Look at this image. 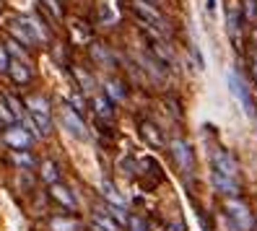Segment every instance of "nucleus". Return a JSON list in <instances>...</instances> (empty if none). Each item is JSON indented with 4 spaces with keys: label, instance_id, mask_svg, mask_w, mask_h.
Here are the masks:
<instances>
[{
    "label": "nucleus",
    "instance_id": "obj_19",
    "mask_svg": "<svg viewBox=\"0 0 257 231\" xmlns=\"http://www.w3.org/2000/svg\"><path fill=\"white\" fill-rule=\"evenodd\" d=\"M13 164L24 166V169H32L34 166V156L29 151H13Z\"/></svg>",
    "mask_w": 257,
    "mask_h": 231
},
{
    "label": "nucleus",
    "instance_id": "obj_23",
    "mask_svg": "<svg viewBox=\"0 0 257 231\" xmlns=\"http://www.w3.org/2000/svg\"><path fill=\"white\" fill-rule=\"evenodd\" d=\"M0 122H6V125H13V122H16V117H13L11 109H8L6 99H0Z\"/></svg>",
    "mask_w": 257,
    "mask_h": 231
},
{
    "label": "nucleus",
    "instance_id": "obj_12",
    "mask_svg": "<svg viewBox=\"0 0 257 231\" xmlns=\"http://www.w3.org/2000/svg\"><path fill=\"white\" fill-rule=\"evenodd\" d=\"M91 106H94V112H96L101 120H112V114H114V109H112V99H107L104 94H96V96L91 99Z\"/></svg>",
    "mask_w": 257,
    "mask_h": 231
},
{
    "label": "nucleus",
    "instance_id": "obj_30",
    "mask_svg": "<svg viewBox=\"0 0 257 231\" xmlns=\"http://www.w3.org/2000/svg\"><path fill=\"white\" fill-rule=\"evenodd\" d=\"M75 75H78V81H81V83H86L83 88H91V75H88V73H83V70L75 68Z\"/></svg>",
    "mask_w": 257,
    "mask_h": 231
},
{
    "label": "nucleus",
    "instance_id": "obj_24",
    "mask_svg": "<svg viewBox=\"0 0 257 231\" xmlns=\"http://www.w3.org/2000/svg\"><path fill=\"white\" fill-rule=\"evenodd\" d=\"M244 16L247 21H257V0H244Z\"/></svg>",
    "mask_w": 257,
    "mask_h": 231
},
{
    "label": "nucleus",
    "instance_id": "obj_7",
    "mask_svg": "<svg viewBox=\"0 0 257 231\" xmlns=\"http://www.w3.org/2000/svg\"><path fill=\"white\" fill-rule=\"evenodd\" d=\"M172 156H174L177 166L182 169V172H190L192 164H195V159H192V148H190L187 141H182V138H174V141H172Z\"/></svg>",
    "mask_w": 257,
    "mask_h": 231
},
{
    "label": "nucleus",
    "instance_id": "obj_6",
    "mask_svg": "<svg viewBox=\"0 0 257 231\" xmlns=\"http://www.w3.org/2000/svg\"><path fill=\"white\" fill-rule=\"evenodd\" d=\"M60 120H63V128H65L73 138H86V135H88V130H86V125H83V117H81L78 112H73L68 104L60 109Z\"/></svg>",
    "mask_w": 257,
    "mask_h": 231
},
{
    "label": "nucleus",
    "instance_id": "obj_16",
    "mask_svg": "<svg viewBox=\"0 0 257 231\" xmlns=\"http://www.w3.org/2000/svg\"><path fill=\"white\" fill-rule=\"evenodd\" d=\"M143 138L151 143V146H156V148H161L164 146V138H161V133L156 130V125H151V122H143Z\"/></svg>",
    "mask_w": 257,
    "mask_h": 231
},
{
    "label": "nucleus",
    "instance_id": "obj_1",
    "mask_svg": "<svg viewBox=\"0 0 257 231\" xmlns=\"http://www.w3.org/2000/svg\"><path fill=\"white\" fill-rule=\"evenodd\" d=\"M24 106H26V114L32 117L34 128H37V135H47L52 130V117H50V101L44 96H29L24 99Z\"/></svg>",
    "mask_w": 257,
    "mask_h": 231
},
{
    "label": "nucleus",
    "instance_id": "obj_29",
    "mask_svg": "<svg viewBox=\"0 0 257 231\" xmlns=\"http://www.w3.org/2000/svg\"><path fill=\"white\" fill-rule=\"evenodd\" d=\"M8 63H11V57H8L6 47H0V73H6V70H8Z\"/></svg>",
    "mask_w": 257,
    "mask_h": 231
},
{
    "label": "nucleus",
    "instance_id": "obj_28",
    "mask_svg": "<svg viewBox=\"0 0 257 231\" xmlns=\"http://www.w3.org/2000/svg\"><path fill=\"white\" fill-rule=\"evenodd\" d=\"M42 3L47 6V8L55 13V16H63V8H60V3H57V0H42Z\"/></svg>",
    "mask_w": 257,
    "mask_h": 231
},
{
    "label": "nucleus",
    "instance_id": "obj_8",
    "mask_svg": "<svg viewBox=\"0 0 257 231\" xmlns=\"http://www.w3.org/2000/svg\"><path fill=\"white\" fill-rule=\"evenodd\" d=\"M213 172L226 174V177H236L239 164H236V159L231 156L229 151H216L213 153Z\"/></svg>",
    "mask_w": 257,
    "mask_h": 231
},
{
    "label": "nucleus",
    "instance_id": "obj_10",
    "mask_svg": "<svg viewBox=\"0 0 257 231\" xmlns=\"http://www.w3.org/2000/svg\"><path fill=\"white\" fill-rule=\"evenodd\" d=\"M6 73H11V78L16 81V83H29V81H32V70H29V65L26 63H19V60H11Z\"/></svg>",
    "mask_w": 257,
    "mask_h": 231
},
{
    "label": "nucleus",
    "instance_id": "obj_3",
    "mask_svg": "<svg viewBox=\"0 0 257 231\" xmlns=\"http://www.w3.org/2000/svg\"><path fill=\"white\" fill-rule=\"evenodd\" d=\"M133 8H135V13L141 16L143 24L159 29V32H166V19H164V13H161L154 3H148V0H133Z\"/></svg>",
    "mask_w": 257,
    "mask_h": 231
},
{
    "label": "nucleus",
    "instance_id": "obj_13",
    "mask_svg": "<svg viewBox=\"0 0 257 231\" xmlns=\"http://www.w3.org/2000/svg\"><path fill=\"white\" fill-rule=\"evenodd\" d=\"M101 195L109 200V205H117V208H125V197L117 192V187L112 182H101Z\"/></svg>",
    "mask_w": 257,
    "mask_h": 231
},
{
    "label": "nucleus",
    "instance_id": "obj_26",
    "mask_svg": "<svg viewBox=\"0 0 257 231\" xmlns=\"http://www.w3.org/2000/svg\"><path fill=\"white\" fill-rule=\"evenodd\" d=\"M127 228H130V231H146L143 221H141V218H135V215H127Z\"/></svg>",
    "mask_w": 257,
    "mask_h": 231
},
{
    "label": "nucleus",
    "instance_id": "obj_18",
    "mask_svg": "<svg viewBox=\"0 0 257 231\" xmlns=\"http://www.w3.org/2000/svg\"><path fill=\"white\" fill-rule=\"evenodd\" d=\"M57 177H60V174H57V164H55V161H44V164H42V179L50 182V184H55Z\"/></svg>",
    "mask_w": 257,
    "mask_h": 231
},
{
    "label": "nucleus",
    "instance_id": "obj_17",
    "mask_svg": "<svg viewBox=\"0 0 257 231\" xmlns=\"http://www.w3.org/2000/svg\"><path fill=\"white\" fill-rule=\"evenodd\" d=\"M104 96L119 101V99H125V88L119 86L117 81H107V83H104Z\"/></svg>",
    "mask_w": 257,
    "mask_h": 231
},
{
    "label": "nucleus",
    "instance_id": "obj_15",
    "mask_svg": "<svg viewBox=\"0 0 257 231\" xmlns=\"http://www.w3.org/2000/svg\"><path fill=\"white\" fill-rule=\"evenodd\" d=\"M50 228L52 231H78L81 228V221L78 218H52L50 221Z\"/></svg>",
    "mask_w": 257,
    "mask_h": 231
},
{
    "label": "nucleus",
    "instance_id": "obj_14",
    "mask_svg": "<svg viewBox=\"0 0 257 231\" xmlns=\"http://www.w3.org/2000/svg\"><path fill=\"white\" fill-rule=\"evenodd\" d=\"M91 226H94V231H117L119 228L107 213H94L91 215Z\"/></svg>",
    "mask_w": 257,
    "mask_h": 231
},
{
    "label": "nucleus",
    "instance_id": "obj_5",
    "mask_svg": "<svg viewBox=\"0 0 257 231\" xmlns=\"http://www.w3.org/2000/svg\"><path fill=\"white\" fill-rule=\"evenodd\" d=\"M3 141L13 148V151H29L34 143V135L29 133L24 125H8L3 133Z\"/></svg>",
    "mask_w": 257,
    "mask_h": 231
},
{
    "label": "nucleus",
    "instance_id": "obj_22",
    "mask_svg": "<svg viewBox=\"0 0 257 231\" xmlns=\"http://www.w3.org/2000/svg\"><path fill=\"white\" fill-rule=\"evenodd\" d=\"M68 106H70L73 112H78L81 117H83V112H86V101H83V96H81V94H73V96H70V104H68Z\"/></svg>",
    "mask_w": 257,
    "mask_h": 231
},
{
    "label": "nucleus",
    "instance_id": "obj_4",
    "mask_svg": "<svg viewBox=\"0 0 257 231\" xmlns=\"http://www.w3.org/2000/svg\"><path fill=\"white\" fill-rule=\"evenodd\" d=\"M226 213H229V218L234 221V226H236L239 231H249L252 223H254L249 208H247L244 203H239L236 197H229V200H226Z\"/></svg>",
    "mask_w": 257,
    "mask_h": 231
},
{
    "label": "nucleus",
    "instance_id": "obj_32",
    "mask_svg": "<svg viewBox=\"0 0 257 231\" xmlns=\"http://www.w3.org/2000/svg\"><path fill=\"white\" fill-rule=\"evenodd\" d=\"M254 114H257V106H254Z\"/></svg>",
    "mask_w": 257,
    "mask_h": 231
},
{
    "label": "nucleus",
    "instance_id": "obj_11",
    "mask_svg": "<svg viewBox=\"0 0 257 231\" xmlns=\"http://www.w3.org/2000/svg\"><path fill=\"white\" fill-rule=\"evenodd\" d=\"M50 195H52V197L57 200V203H63V205L68 208V210H73V208H75V197L70 195V190L65 187V184H60V182H55L52 187H50Z\"/></svg>",
    "mask_w": 257,
    "mask_h": 231
},
{
    "label": "nucleus",
    "instance_id": "obj_9",
    "mask_svg": "<svg viewBox=\"0 0 257 231\" xmlns=\"http://www.w3.org/2000/svg\"><path fill=\"white\" fill-rule=\"evenodd\" d=\"M213 187L223 195H239V184H236V177H226V174H218L213 172Z\"/></svg>",
    "mask_w": 257,
    "mask_h": 231
},
{
    "label": "nucleus",
    "instance_id": "obj_2",
    "mask_svg": "<svg viewBox=\"0 0 257 231\" xmlns=\"http://www.w3.org/2000/svg\"><path fill=\"white\" fill-rule=\"evenodd\" d=\"M226 83H229V91L234 94V99L241 104L244 114L254 120V101H252V94H249V86L241 81V75H236L234 70H229V73H226Z\"/></svg>",
    "mask_w": 257,
    "mask_h": 231
},
{
    "label": "nucleus",
    "instance_id": "obj_27",
    "mask_svg": "<svg viewBox=\"0 0 257 231\" xmlns=\"http://www.w3.org/2000/svg\"><path fill=\"white\" fill-rule=\"evenodd\" d=\"M91 52H94V57H99V60H104V63H109V60H112V55H109L107 50H101V47H99V44H94V47H91Z\"/></svg>",
    "mask_w": 257,
    "mask_h": 231
},
{
    "label": "nucleus",
    "instance_id": "obj_25",
    "mask_svg": "<svg viewBox=\"0 0 257 231\" xmlns=\"http://www.w3.org/2000/svg\"><path fill=\"white\" fill-rule=\"evenodd\" d=\"M6 52H11V55H16V57H19V60H21V57H24V60H26V52H24V50H21V44H19V42H13V39H11V42H8V50H6Z\"/></svg>",
    "mask_w": 257,
    "mask_h": 231
},
{
    "label": "nucleus",
    "instance_id": "obj_31",
    "mask_svg": "<svg viewBox=\"0 0 257 231\" xmlns=\"http://www.w3.org/2000/svg\"><path fill=\"white\" fill-rule=\"evenodd\" d=\"M205 8H208L210 16H213V13H216V0H205Z\"/></svg>",
    "mask_w": 257,
    "mask_h": 231
},
{
    "label": "nucleus",
    "instance_id": "obj_20",
    "mask_svg": "<svg viewBox=\"0 0 257 231\" xmlns=\"http://www.w3.org/2000/svg\"><path fill=\"white\" fill-rule=\"evenodd\" d=\"M104 213L109 215V218L119 226V223H127V213H125V208H117V205H107L104 208Z\"/></svg>",
    "mask_w": 257,
    "mask_h": 231
},
{
    "label": "nucleus",
    "instance_id": "obj_21",
    "mask_svg": "<svg viewBox=\"0 0 257 231\" xmlns=\"http://www.w3.org/2000/svg\"><path fill=\"white\" fill-rule=\"evenodd\" d=\"M6 99V104H8V109H11V114L16 117V120H21V114L26 112V106L21 104V99H16V96H3Z\"/></svg>",
    "mask_w": 257,
    "mask_h": 231
}]
</instances>
